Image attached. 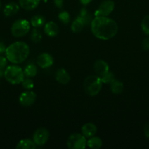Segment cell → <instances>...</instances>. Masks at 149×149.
<instances>
[{"label": "cell", "mask_w": 149, "mask_h": 149, "mask_svg": "<svg viewBox=\"0 0 149 149\" xmlns=\"http://www.w3.org/2000/svg\"><path fill=\"white\" fill-rule=\"evenodd\" d=\"M37 95L32 90H26L19 96V103L23 106H30L34 103Z\"/></svg>", "instance_id": "9c48e42d"}, {"label": "cell", "mask_w": 149, "mask_h": 149, "mask_svg": "<svg viewBox=\"0 0 149 149\" xmlns=\"http://www.w3.org/2000/svg\"><path fill=\"white\" fill-rule=\"evenodd\" d=\"M29 47L24 42H15L7 47L5 51L6 58L13 64H19L24 62L29 55Z\"/></svg>", "instance_id": "7a4b0ae2"}, {"label": "cell", "mask_w": 149, "mask_h": 149, "mask_svg": "<svg viewBox=\"0 0 149 149\" xmlns=\"http://www.w3.org/2000/svg\"><path fill=\"white\" fill-rule=\"evenodd\" d=\"M30 23L26 19H19L13 23L11 26V33L15 37H22L29 33Z\"/></svg>", "instance_id": "5b68a950"}, {"label": "cell", "mask_w": 149, "mask_h": 149, "mask_svg": "<svg viewBox=\"0 0 149 149\" xmlns=\"http://www.w3.org/2000/svg\"><path fill=\"white\" fill-rule=\"evenodd\" d=\"M100 78L102 83H104V84H110L111 82H112L115 79L113 73L110 71L107 72L106 74H104V75L101 76Z\"/></svg>", "instance_id": "d4e9b609"}, {"label": "cell", "mask_w": 149, "mask_h": 149, "mask_svg": "<svg viewBox=\"0 0 149 149\" xmlns=\"http://www.w3.org/2000/svg\"><path fill=\"white\" fill-rule=\"evenodd\" d=\"M4 68L0 66V78L4 77Z\"/></svg>", "instance_id": "e575fe53"}, {"label": "cell", "mask_w": 149, "mask_h": 149, "mask_svg": "<svg viewBox=\"0 0 149 149\" xmlns=\"http://www.w3.org/2000/svg\"><path fill=\"white\" fill-rule=\"evenodd\" d=\"M92 0H80V3H81L83 5H88L89 4H90Z\"/></svg>", "instance_id": "836d02e7"}, {"label": "cell", "mask_w": 149, "mask_h": 149, "mask_svg": "<svg viewBox=\"0 0 149 149\" xmlns=\"http://www.w3.org/2000/svg\"><path fill=\"white\" fill-rule=\"evenodd\" d=\"M1 0H0V9H1Z\"/></svg>", "instance_id": "d590c367"}, {"label": "cell", "mask_w": 149, "mask_h": 149, "mask_svg": "<svg viewBox=\"0 0 149 149\" xmlns=\"http://www.w3.org/2000/svg\"><path fill=\"white\" fill-rule=\"evenodd\" d=\"M37 146L35 144L33 140L23 139L18 143L15 148L17 149H35Z\"/></svg>", "instance_id": "ac0fdd59"}, {"label": "cell", "mask_w": 149, "mask_h": 149, "mask_svg": "<svg viewBox=\"0 0 149 149\" xmlns=\"http://www.w3.org/2000/svg\"><path fill=\"white\" fill-rule=\"evenodd\" d=\"M49 131L43 127L37 130L33 135V141L37 146H42L48 142L49 139Z\"/></svg>", "instance_id": "ba28073f"}, {"label": "cell", "mask_w": 149, "mask_h": 149, "mask_svg": "<svg viewBox=\"0 0 149 149\" xmlns=\"http://www.w3.org/2000/svg\"><path fill=\"white\" fill-rule=\"evenodd\" d=\"M7 58H5L4 56H1L0 55V66L2 67V68H6L7 65Z\"/></svg>", "instance_id": "f546056e"}, {"label": "cell", "mask_w": 149, "mask_h": 149, "mask_svg": "<svg viewBox=\"0 0 149 149\" xmlns=\"http://www.w3.org/2000/svg\"><path fill=\"white\" fill-rule=\"evenodd\" d=\"M19 5L25 10H33L39 6L40 0H18Z\"/></svg>", "instance_id": "2e32d148"}, {"label": "cell", "mask_w": 149, "mask_h": 149, "mask_svg": "<svg viewBox=\"0 0 149 149\" xmlns=\"http://www.w3.org/2000/svg\"><path fill=\"white\" fill-rule=\"evenodd\" d=\"M141 29L143 33L149 36V15L145 16L141 21Z\"/></svg>", "instance_id": "484cf974"}, {"label": "cell", "mask_w": 149, "mask_h": 149, "mask_svg": "<svg viewBox=\"0 0 149 149\" xmlns=\"http://www.w3.org/2000/svg\"><path fill=\"white\" fill-rule=\"evenodd\" d=\"M110 91L113 94H121L124 91V83L118 81V80L115 79L112 82L110 83Z\"/></svg>", "instance_id": "44dd1931"}, {"label": "cell", "mask_w": 149, "mask_h": 149, "mask_svg": "<svg viewBox=\"0 0 149 149\" xmlns=\"http://www.w3.org/2000/svg\"><path fill=\"white\" fill-rule=\"evenodd\" d=\"M7 47L2 42H0V55H2L3 53H5V51Z\"/></svg>", "instance_id": "d6a6232c"}, {"label": "cell", "mask_w": 149, "mask_h": 149, "mask_svg": "<svg viewBox=\"0 0 149 149\" xmlns=\"http://www.w3.org/2000/svg\"><path fill=\"white\" fill-rule=\"evenodd\" d=\"M81 132L86 138H89L96 135L97 132V127L93 123L89 122L83 125L81 127Z\"/></svg>", "instance_id": "7c38bea8"}, {"label": "cell", "mask_w": 149, "mask_h": 149, "mask_svg": "<svg viewBox=\"0 0 149 149\" xmlns=\"http://www.w3.org/2000/svg\"><path fill=\"white\" fill-rule=\"evenodd\" d=\"M56 80L61 84H67L70 82V76L66 69L61 68L56 73Z\"/></svg>", "instance_id": "4fadbf2b"}, {"label": "cell", "mask_w": 149, "mask_h": 149, "mask_svg": "<svg viewBox=\"0 0 149 149\" xmlns=\"http://www.w3.org/2000/svg\"><path fill=\"white\" fill-rule=\"evenodd\" d=\"M91 31L97 39L109 40L117 34L118 26L115 20L108 16H98L92 19Z\"/></svg>", "instance_id": "6da1fadb"}, {"label": "cell", "mask_w": 149, "mask_h": 149, "mask_svg": "<svg viewBox=\"0 0 149 149\" xmlns=\"http://www.w3.org/2000/svg\"><path fill=\"white\" fill-rule=\"evenodd\" d=\"M79 16L81 17V18L84 20L86 25H89L91 23V20H92L91 15L90 13H89V11H88L85 7H83V8H82L81 10H80Z\"/></svg>", "instance_id": "603a6c76"}, {"label": "cell", "mask_w": 149, "mask_h": 149, "mask_svg": "<svg viewBox=\"0 0 149 149\" xmlns=\"http://www.w3.org/2000/svg\"><path fill=\"white\" fill-rule=\"evenodd\" d=\"M42 38V35L40 31L38 30L37 28H34L31 33V40L34 43H38L40 42Z\"/></svg>", "instance_id": "cb8c5ba5"}, {"label": "cell", "mask_w": 149, "mask_h": 149, "mask_svg": "<svg viewBox=\"0 0 149 149\" xmlns=\"http://www.w3.org/2000/svg\"><path fill=\"white\" fill-rule=\"evenodd\" d=\"M38 72L37 67L36 65L33 63H29L26 65L25 68L23 69V73H24L25 77L27 78H32V77H35Z\"/></svg>", "instance_id": "ffe728a7"}, {"label": "cell", "mask_w": 149, "mask_h": 149, "mask_svg": "<svg viewBox=\"0 0 149 149\" xmlns=\"http://www.w3.org/2000/svg\"><path fill=\"white\" fill-rule=\"evenodd\" d=\"M37 63L40 68H48L53 64V58L49 53L43 52L37 57Z\"/></svg>", "instance_id": "30bf717a"}, {"label": "cell", "mask_w": 149, "mask_h": 149, "mask_svg": "<svg viewBox=\"0 0 149 149\" xmlns=\"http://www.w3.org/2000/svg\"><path fill=\"white\" fill-rule=\"evenodd\" d=\"M67 146L70 149H84L87 146V140L83 134L73 133L69 136Z\"/></svg>", "instance_id": "8992f818"}, {"label": "cell", "mask_w": 149, "mask_h": 149, "mask_svg": "<svg viewBox=\"0 0 149 149\" xmlns=\"http://www.w3.org/2000/svg\"><path fill=\"white\" fill-rule=\"evenodd\" d=\"M144 133L146 138L149 139V122L146 124L144 127Z\"/></svg>", "instance_id": "1f68e13d"}, {"label": "cell", "mask_w": 149, "mask_h": 149, "mask_svg": "<svg viewBox=\"0 0 149 149\" xmlns=\"http://www.w3.org/2000/svg\"><path fill=\"white\" fill-rule=\"evenodd\" d=\"M102 141L99 137L93 136L87 141V146L92 149H99L102 147Z\"/></svg>", "instance_id": "d6986e66"}, {"label": "cell", "mask_w": 149, "mask_h": 149, "mask_svg": "<svg viewBox=\"0 0 149 149\" xmlns=\"http://www.w3.org/2000/svg\"><path fill=\"white\" fill-rule=\"evenodd\" d=\"M102 81L98 75L88 76L83 81V88L86 94L89 95L96 96L99 93L102 87Z\"/></svg>", "instance_id": "3957f363"}, {"label": "cell", "mask_w": 149, "mask_h": 149, "mask_svg": "<svg viewBox=\"0 0 149 149\" xmlns=\"http://www.w3.org/2000/svg\"><path fill=\"white\" fill-rule=\"evenodd\" d=\"M115 8V3L112 0H104L97 10L95 11L94 16H108Z\"/></svg>", "instance_id": "52a82bcc"}, {"label": "cell", "mask_w": 149, "mask_h": 149, "mask_svg": "<svg viewBox=\"0 0 149 149\" xmlns=\"http://www.w3.org/2000/svg\"><path fill=\"white\" fill-rule=\"evenodd\" d=\"M30 24L34 28H39L45 24V18L42 15H37L31 18Z\"/></svg>", "instance_id": "7402d4cb"}, {"label": "cell", "mask_w": 149, "mask_h": 149, "mask_svg": "<svg viewBox=\"0 0 149 149\" xmlns=\"http://www.w3.org/2000/svg\"><path fill=\"white\" fill-rule=\"evenodd\" d=\"M58 19L61 22H62L64 24H67L69 23L70 20V13L67 11H61V13L58 14Z\"/></svg>", "instance_id": "83f0119b"}, {"label": "cell", "mask_w": 149, "mask_h": 149, "mask_svg": "<svg viewBox=\"0 0 149 149\" xmlns=\"http://www.w3.org/2000/svg\"><path fill=\"white\" fill-rule=\"evenodd\" d=\"M54 4L57 8L61 9L64 5V0H54Z\"/></svg>", "instance_id": "4dcf8cb0"}, {"label": "cell", "mask_w": 149, "mask_h": 149, "mask_svg": "<svg viewBox=\"0 0 149 149\" xmlns=\"http://www.w3.org/2000/svg\"><path fill=\"white\" fill-rule=\"evenodd\" d=\"M86 25L84 20L79 15L76 17V18L73 20L71 25V30L73 33H79L83 30V27Z\"/></svg>", "instance_id": "e0dca14e"}, {"label": "cell", "mask_w": 149, "mask_h": 149, "mask_svg": "<svg viewBox=\"0 0 149 149\" xmlns=\"http://www.w3.org/2000/svg\"><path fill=\"white\" fill-rule=\"evenodd\" d=\"M93 69L95 73L97 74L99 77L104 75L107 72L110 71L109 65L106 61L103 60H98L93 64Z\"/></svg>", "instance_id": "8fae6325"}, {"label": "cell", "mask_w": 149, "mask_h": 149, "mask_svg": "<svg viewBox=\"0 0 149 149\" xmlns=\"http://www.w3.org/2000/svg\"><path fill=\"white\" fill-rule=\"evenodd\" d=\"M44 31L48 36H56L58 33V25L53 21L48 22L44 25Z\"/></svg>", "instance_id": "5bb4252c"}, {"label": "cell", "mask_w": 149, "mask_h": 149, "mask_svg": "<svg viewBox=\"0 0 149 149\" xmlns=\"http://www.w3.org/2000/svg\"><path fill=\"white\" fill-rule=\"evenodd\" d=\"M21 84L22 87L26 90H32L34 88V81L30 78H27V77H26V79H23Z\"/></svg>", "instance_id": "4316f807"}, {"label": "cell", "mask_w": 149, "mask_h": 149, "mask_svg": "<svg viewBox=\"0 0 149 149\" xmlns=\"http://www.w3.org/2000/svg\"><path fill=\"white\" fill-rule=\"evenodd\" d=\"M141 47L145 51L149 50V37L143 39L141 44Z\"/></svg>", "instance_id": "f1b7e54d"}, {"label": "cell", "mask_w": 149, "mask_h": 149, "mask_svg": "<svg viewBox=\"0 0 149 149\" xmlns=\"http://www.w3.org/2000/svg\"><path fill=\"white\" fill-rule=\"evenodd\" d=\"M4 77L5 79L12 84H20L25 79L23 70L16 64L9 65L4 69Z\"/></svg>", "instance_id": "277c9868"}, {"label": "cell", "mask_w": 149, "mask_h": 149, "mask_svg": "<svg viewBox=\"0 0 149 149\" xmlns=\"http://www.w3.org/2000/svg\"><path fill=\"white\" fill-rule=\"evenodd\" d=\"M42 1H45V2H46V1H48V0H42Z\"/></svg>", "instance_id": "8d00e7d4"}, {"label": "cell", "mask_w": 149, "mask_h": 149, "mask_svg": "<svg viewBox=\"0 0 149 149\" xmlns=\"http://www.w3.org/2000/svg\"><path fill=\"white\" fill-rule=\"evenodd\" d=\"M20 10V5L15 2H10L4 7L3 13L6 17H11L15 15Z\"/></svg>", "instance_id": "9a60e30c"}]
</instances>
